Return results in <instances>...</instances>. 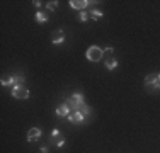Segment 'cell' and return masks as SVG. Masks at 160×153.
<instances>
[{
    "label": "cell",
    "mask_w": 160,
    "mask_h": 153,
    "mask_svg": "<svg viewBox=\"0 0 160 153\" xmlns=\"http://www.w3.org/2000/svg\"><path fill=\"white\" fill-rule=\"evenodd\" d=\"M145 89L150 94H157L160 92V80H158V73H152L145 76Z\"/></svg>",
    "instance_id": "1"
},
{
    "label": "cell",
    "mask_w": 160,
    "mask_h": 153,
    "mask_svg": "<svg viewBox=\"0 0 160 153\" xmlns=\"http://www.w3.org/2000/svg\"><path fill=\"white\" fill-rule=\"evenodd\" d=\"M65 104H67L68 107H70V111L73 112V111H78V107L82 106V104H85L83 102V94H73L72 97H68L67 101H65Z\"/></svg>",
    "instance_id": "2"
},
{
    "label": "cell",
    "mask_w": 160,
    "mask_h": 153,
    "mask_svg": "<svg viewBox=\"0 0 160 153\" xmlns=\"http://www.w3.org/2000/svg\"><path fill=\"white\" fill-rule=\"evenodd\" d=\"M2 85L3 87H19L24 85V76L22 75H10V76H3L2 78Z\"/></svg>",
    "instance_id": "3"
},
{
    "label": "cell",
    "mask_w": 160,
    "mask_h": 153,
    "mask_svg": "<svg viewBox=\"0 0 160 153\" xmlns=\"http://www.w3.org/2000/svg\"><path fill=\"white\" fill-rule=\"evenodd\" d=\"M87 60L89 61H94V63H97V61H101L104 58V49H101L99 46H90L89 49H87Z\"/></svg>",
    "instance_id": "4"
},
{
    "label": "cell",
    "mask_w": 160,
    "mask_h": 153,
    "mask_svg": "<svg viewBox=\"0 0 160 153\" xmlns=\"http://www.w3.org/2000/svg\"><path fill=\"white\" fill-rule=\"evenodd\" d=\"M104 60H106V68H108V70H114V68L118 67V60L114 58V49L112 48L104 49Z\"/></svg>",
    "instance_id": "5"
},
{
    "label": "cell",
    "mask_w": 160,
    "mask_h": 153,
    "mask_svg": "<svg viewBox=\"0 0 160 153\" xmlns=\"http://www.w3.org/2000/svg\"><path fill=\"white\" fill-rule=\"evenodd\" d=\"M12 97L14 99H19V101H26V99L29 97V90L26 89L24 85L14 87V89H12Z\"/></svg>",
    "instance_id": "6"
},
{
    "label": "cell",
    "mask_w": 160,
    "mask_h": 153,
    "mask_svg": "<svg viewBox=\"0 0 160 153\" xmlns=\"http://www.w3.org/2000/svg\"><path fill=\"white\" fill-rule=\"evenodd\" d=\"M67 119L70 121L72 124H82V122H85V116H83L82 112H78V111H73V112H70V116H68Z\"/></svg>",
    "instance_id": "7"
},
{
    "label": "cell",
    "mask_w": 160,
    "mask_h": 153,
    "mask_svg": "<svg viewBox=\"0 0 160 153\" xmlns=\"http://www.w3.org/2000/svg\"><path fill=\"white\" fill-rule=\"evenodd\" d=\"M70 7L72 9H75V10H80V12H83V10L89 7V3L90 2H87V0H70Z\"/></svg>",
    "instance_id": "8"
},
{
    "label": "cell",
    "mask_w": 160,
    "mask_h": 153,
    "mask_svg": "<svg viewBox=\"0 0 160 153\" xmlns=\"http://www.w3.org/2000/svg\"><path fill=\"white\" fill-rule=\"evenodd\" d=\"M51 43L53 44H62L65 43V32H63V29H56L55 32H53V36H51Z\"/></svg>",
    "instance_id": "9"
},
{
    "label": "cell",
    "mask_w": 160,
    "mask_h": 153,
    "mask_svg": "<svg viewBox=\"0 0 160 153\" xmlns=\"http://www.w3.org/2000/svg\"><path fill=\"white\" fill-rule=\"evenodd\" d=\"M41 135H43V131H41L39 128H31L28 131V141H36V140H39Z\"/></svg>",
    "instance_id": "10"
},
{
    "label": "cell",
    "mask_w": 160,
    "mask_h": 153,
    "mask_svg": "<svg viewBox=\"0 0 160 153\" xmlns=\"http://www.w3.org/2000/svg\"><path fill=\"white\" fill-rule=\"evenodd\" d=\"M70 112H72V111H70V107H68L67 104H62V106L56 107V116H58V117H68V116H70Z\"/></svg>",
    "instance_id": "11"
},
{
    "label": "cell",
    "mask_w": 160,
    "mask_h": 153,
    "mask_svg": "<svg viewBox=\"0 0 160 153\" xmlns=\"http://www.w3.org/2000/svg\"><path fill=\"white\" fill-rule=\"evenodd\" d=\"M34 21H36L38 24H44V22H48V15L43 14V12H36V15H34Z\"/></svg>",
    "instance_id": "12"
},
{
    "label": "cell",
    "mask_w": 160,
    "mask_h": 153,
    "mask_svg": "<svg viewBox=\"0 0 160 153\" xmlns=\"http://www.w3.org/2000/svg\"><path fill=\"white\" fill-rule=\"evenodd\" d=\"M89 17L92 19V21H99V19L102 17V12H101L99 9H92V10L89 12Z\"/></svg>",
    "instance_id": "13"
},
{
    "label": "cell",
    "mask_w": 160,
    "mask_h": 153,
    "mask_svg": "<svg viewBox=\"0 0 160 153\" xmlns=\"http://www.w3.org/2000/svg\"><path fill=\"white\" fill-rule=\"evenodd\" d=\"M78 112H82L83 116L87 117V116H90V114H92V109H90V107L87 106V104H82V106L78 107Z\"/></svg>",
    "instance_id": "14"
},
{
    "label": "cell",
    "mask_w": 160,
    "mask_h": 153,
    "mask_svg": "<svg viewBox=\"0 0 160 153\" xmlns=\"http://www.w3.org/2000/svg\"><path fill=\"white\" fill-rule=\"evenodd\" d=\"M46 7H48V10L55 12V10H56V7H58V2H56V0H51V2H48V3H46Z\"/></svg>",
    "instance_id": "15"
},
{
    "label": "cell",
    "mask_w": 160,
    "mask_h": 153,
    "mask_svg": "<svg viewBox=\"0 0 160 153\" xmlns=\"http://www.w3.org/2000/svg\"><path fill=\"white\" fill-rule=\"evenodd\" d=\"M89 19H90V17H89V14H87L85 10L78 14V21H80V22H87V21H89Z\"/></svg>",
    "instance_id": "16"
},
{
    "label": "cell",
    "mask_w": 160,
    "mask_h": 153,
    "mask_svg": "<svg viewBox=\"0 0 160 153\" xmlns=\"http://www.w3.org/2000/svg\"><path fill=\"white\" fill-rule=\"evenodd\" d=\"M51 140L53 141L60 140V131H58V129H53V131H51Z\"/></svg>",
    "instance_id": "17"
},
{
    "label": "cell",
    "mask_w": 160,
    "mask_h": 153,
    "mask_svg": "<svg viewBox=\"0 0 160 153\" xmlns=\"http://www.w3.org/2000/svg\"><path fill=\"white\" fill-rule=\"evenodd\" d=\"M55 145H56L58 148H62V146H65V140H63V138H60V140L55 141Z\"/></svg>",
    "instance_id": "18"
},
{
    "label": "cell",
    "mask_w": 160,
    "mask_h": 153,
    "mask_svg": "<svg viewBox=\"0 0 160 153\" xmlns=\"http://www.w3.org/2000/svg\"><path fill=\"white\" fill-rule=\"evenodd\" d=\"M32 3H34V5H36V7H38V9H39V7H41V2H39V0H34V2H32Z\"/></svg>",
    "instance_id": "19"
},
{
    "label": "cell",
    "mask_w": 160,
    "mask_h": 153,
    "mask_svg": "<svg viewBox=\"0 0 160 153\" xmlns=\"http://www.w3.org/2000/svg\"><path fill=\"white\" fill-rule=\"evenodd\" d=\"M41 151H43V153H48V146H41Z\"/></svg>",
    "instance_id": "20"
},
{
    "label": "cell",
    "mask_w": 160,
    "mask_h": 153,
    "mask_svg": "<svg viewBox=\"0 0 160 153\" xmlns=\"http://www.w3.org/2000/svg\"><path fill=\"white\" fill-rule=\"evenodd\" d=\"M158 80H160V73H158Z\"/></svg>",
    "instance_id": "21"
}]
</instances>
